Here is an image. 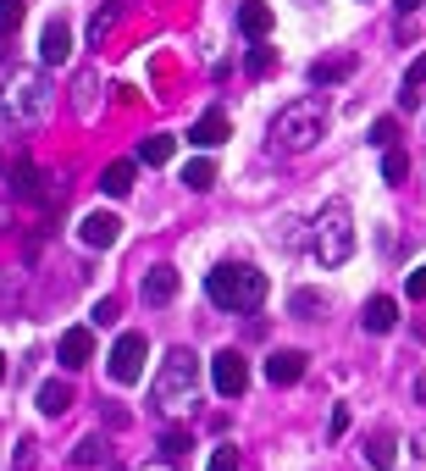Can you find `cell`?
Listing matches in <instances>:
<instances>
[{"instance_id": "cell-1", "label": "cell", "mask_w": 426, "mask_h": 471, "mask_svg": "<svg viewBox=\"0 0 426 471\" xmlns=\"http://www.w3.org/2000/svg\"><path fill=\"white\" fill-rule=\"evenodd\" d=\"M205 294H210V305H222V311H255L266 300V272H260V266L222 261L217 272L205 278Z\"/></svg>"}, {"instance_id": "cell-2", "label": "cell", "mask_w": 426, "mask_h": 471, "mask_svg": "<svg viewBox=\"0 0 426 471\" xmlns=\"http://www.w3.org/2000/svg\"><path fill=\"white\" fill-rule=\"evenodd\" d=\"M327 133V106L321 100H289L271 117V145L277 150H310Z\"/></svg>"}, {"instance_id": "cell-3", "label": "cell", "mask_w": 426, "mask_h": 471, "mask_svg": "<svg viewBox=\"0 0 426 471\" xmlns=\"http://www.w3.org/2000/svg\"><path fill=\"white\" fill-rule=\"evenodd\" d=\"M310 250H316L321 266H343V261L354 255V211L343 206V200H332V206L316 217V228H310Z\"/></svg>"}, {"instance_id": "cell-4", "label": "cell", "mask_w": 426, "mask_h": 471, "mask_svg": "<svg viewBox=\"0 0 426 471\" xmlns=\"http://www.w3.org/2000/svg\"><path fill=\"white\" fill-rule=\"evenodd\" d=\"M194 388H199V361L188 350H172L161 361V372H156V405L161 411H183L194 399Z\"/></svg>"}, {"instance_id": "cell-5", "label": "cell", "mask_w": 426, "mask_h": 471, "mask_svg": "<svg viewBox=\"0 0 426 471\" xmlns=\"http://www.w3.org/2000/svg\"><path fill=\"white\" fill-rule=\"evenodd\" d=\"M6 111L23 117V122H39V117L50 111V89H45V78H39V73H17L12 89H6Z\"/></svg>"}, {"instance_id": "cell-6", "label": "cell", "mask_w": 426, "mask_h": 471, "mask_svg": "<svg viewBox=\"0 0 426 471\" xmlns=\"http://www.w3.org/2000/svg\"><path fill=\"white\" fill-rule=\"evenodd\" d=\"M145 355H150V344H145V333H122V339L111 344V383H138V377H145Z\"/></svg>"}, {"instance_id": "cell-7", "label": "cell", "mask_w": 426, "mask_h": 471, "mask_svg": "<svg viewBox=\"0 0 426 471\" xmlns=\"http://www.w3.org/2000/svg\"><path fill=\"white\" fill-rule=\"evenodd\" d=\"M210 383H217L222 399H238V394L249 388V361H244L238 350H222L217 361H210Z\"/></svg>"}, {"instance_id": "cell-8", "label": "cell", "mask_w": 426, "mask_h": 471, "mask_svg": "<svg viewBox=\"0 0 426 471\" xmlns=\"http://www.w3.org/2000/svg\"><path fill=\"white\" fill-rule=\"evenodd\" d=\"M56 355H61L66 372L89 366V361H95V333H89V327H66V333H61V344H56Z\"/></svg>"}, {"instance_id": "cell-9", "label": "cell", "mask_w": 426, "mask_h": 471, "mask_svg": "<svg viewBox=\"0 0 426 471\" xmlns=\"http://www.w3.org/2000/svg\"><path fill=\"white\" fill-rule=\"evenodd\" d=\"M66 56H73V28H66V17H50L45 34H39V61L45 67H61Z\"/></svg>"}, {"instance_id": "cell-10", "label": "cell", "mask_w": 426, "mask_h": 471, "mask_svg": "<svg viewBox=\"0 0 426 471\" xmlns=\"http://www.w3.org/2000/svg\"><path fill=\"white\" fill-rule=\"evenodd\" d=\"M78 239H84L89 250H111V244L122 239V222H117L111 211H89V217H84V228H78Z\"/></svg>"}, {"instance_id": "cell-11", "label": "cell", "mask_w": 426, "mask_h": 471, "mask_svg": "<svg viewBox=\"0 0 426 471\" xmlns=\"http://www.w3.org/2000/svg\"><path fill=\"white\" fill-rule=\"evenodd\" d=\"M188 139H194L199 150H217V145H228V139H233V122H228L222 111H205V117L188 128Z\"/></svg>"}, {"instance_id": "cell-12", "label": "cell", "mask_w": 426, "mask_h": 471, "mask_svg": "<svg viewBox=\"0 0 426 471\" xmlns=\"http://www.w3.org/2000/svg\"><path fill=\"white\" fill-rule=\"evenodd\" d=\"M266 377H271L277 388H289V383H299V377H305V350H277V355L266 361Z\"/></svg>"}, {"instance_id": "cell-13", "label": "cell", "mask_w": 426, "mask_h": 471, "mask_svg": "<svg viewBox=\"0 0 426 471\" xmlns=\"http://www.w3.org/2000/svg\"><path fill=\"white\" fill-rule=\"evenodd\" d=\"M271 6H266V0H244V6H238V28L249 34V39H266L271 34Z\"/></svg>"}, {"instance_id": "cell-14", "label": "cell", "mask_w": 426, "mask_h": 471, "mask_svg": "<svg viewBox=\"0 0 426 471\" xmlns=\"http://www.w3.org/2000/svg\"><path fill=\"white\" fill-rule=\"evenodd\" d=\"M172 300H178V272L172 266H156L145 278V305H172Z\"/></svg>"}, {"instance_id": "cell-15", "label": "cell", "mask_w": 426, "mask_h": 471, "mask_svg": "<svg viewBox=\"0 0 426 471\" xmlns=\"http://www.w3.org/2000/svg\"><path fill=\"white\" fill-rule=\"evenodd\" d=\"M393 322H399V305H393L388 294L366 300V316H360V327H366V333H393Z\"/></svg>"}, {"instance_id": "cell-16", "label": "cell", "mask_w": 426, "mask_h": 471, "mask_svg": "<svg viewBox=\"0 0 426 471\" xmlns=\"http://www.w3.org/2000/svg\"><path fill=\"white\" fill-rule=\"evenodd\" d=\"M393 460H399V438L393 433H371L366 438V466L371 471H393Z\"/></svg>"}, {"instance_id": "cell-17", "label": "cell", "mask_w": 426, "mask_h": 471, "mask_svg": "<svg viewBox=\"0 0 426 471\" xmlns=\"http://www.w3.org/2000/svg\"><path fill=\"white\" fill-rule=\"evenodd\" d=\"M133 172H138L133 161H111V167L100 172V189H106L111 200H122V194H133Z\"/></svg>"}, {"instance_id": "cell-18", "label": "cell", "mask_w": 426, "mask_h": 471, "mask_svg": "<svg viewBox=\"0 0 426 471\" xmlns=\"http://www.w3.org/2000/svg\"><path fill=\"white\" fill-rule=\"evenodd\" d=\"M172 150H178V145H172V133H150V139L138 145V161H145V167H167Z\"/></svg>"}, {"instance_id": "cell-19", "label": "cell", "mask_w": 426, "mask_h": 471, "mask_svg": "<svg viewBox=\"0 0 426 471\" xmlns=\"http://www.w3.org/2000/svg\"><path fill=\"white\" fill-rule=\"evenodd\" d=\"M39 411H45V416L73 411V388H66V383H45V388H39Z\"/></svg>"}, {"instance_id": "cell-20", "label": "cell", "mask_w": 426, "mask_h": 471, "mask_svg": "<svg viewBox=\"0 0 426 471\" xmlns=\"http://www.w3.org/2000/svg\"><path fill=\"white\" fill-rule=\"evenodd\" d=\"M183 183H188L194 194H205L210 183H217V167H210V161L199 156V161H188V167H183Z\"/></svg>"}, {"instance_id": "cell-21", "label": "cell", "mask_w": 426, "mask_h": 471, "mask_svg": "<svg viewBox=\"0 0 426 471\" xmlns=\"http://www.w3.org/2000/svg\"><path fill=\"white\" fill-rule=\"evenodd\" d=\"M349 73H354V56H338V61H316L310 67L316 84H332V78H349Z\"/></svg>"}, {"instance_id": "cell-22", "label": "cell", "mask_w": 426, "mask_h": 471, "mask_svg": "<svg viewBox=\"0 0 426 471\" xmlns=\"http://www.w3.org/2000/svg\"><path fill=\"white\" fill-rule=\"evenodd\" d=\"M23 12H28V0H0V39H12L23 28Z\"/></svg>"}, {"instance_id": "cell-23", "label": "cell", "mask_w": 426, "mask_h": 471, "mask_svg": "<svg viewBox=\"0 0 426 471\" xmlns=\"http://www.w3.org/2000/svg\"><path fill=\"white\" fill-rule=\"evenodd\" d=\"M289 305H294V316H305V322H316V316H321V311H327V300H321V294H316V289H299V294H294V300H289Z\"/></svg>"}, {"instance_id": "cell-24", "label": "cell", "mask_w": 426, "mask_h": 471, "mask_svg": "<svg viewBox=\"0 0 426 471\" xmlns=\"http://www.w3.org/2000/svg\"><path fill=\"white\" fill-rule=\"evenodd\" d=\"M404 172H410V156L393 145V150L382 156V178H388V183H404Z\"/></svg>"}, {"instance_id": "cell-25", "label": "cell", "mask_w": 426, "mask_h": 471, "mask_svg": "<svg viewBox=\"0 0 426 471\" xmlns=\"http://www.w3.org/2000/svg\"><path fill=\"white\" fill-rule=\"evenodd\" d=\"M188 449H194V438H188V433H183V427H172V433H167V438H161V455H167V460H183V455H188Z\"/></svg>"}, {"instance_id": "cell-26", "label": "cell", "mask_w": 426, "mask_h": 471, "mask_svg": "<svg viewBox=\"0 0 426 471\" xmlns=\"http://www.w3.org/2000/svg\"><path fill=\"white\" fill-rule=\"evenodd\" d=\"M205 471H238V449H233V444H222V449H210Z\"/></svg>"}, {"instance_id": "cell-27", "label": "cell", "mask_w": 426, "mask_h": 471, "mask_svg": "<svg viewBox=\"0 0 426 471\" xmlns=\"http://www.w3.org/2000/svg\"><path fill=\"white\" fill-rule=\"evenodd\" d=\"M393 139H399V122H393V117H382V122H371V145H382V150H393Z\"/></svg>"}, {"instance_id": "cell-28", "label": "cell", "mask_w": 426, "mask_h": 471, "mask_svg": "<svg viewBox=\"0 0 426 471\" xmlns=\"http://www.w3.org/2000/svg\"><path fill=\"white\" fill-rule=\"evenodd\" d=\"M111 28H117V6H106V12H95V23H89V34H95V45H100V39H106Z\"/></svg>"}, {"instance_id": "cell-29", "label": "cell", "mask_w": 426, "mask_h": 471, "mask_svg": "<svg viewBox=\"0 0 426 471\" xmlns=\"http://www.w3.org/2000/svg\"><path fill=\"white\" fill-rule=\"evenodd\" d=\"M100 455H106V444H100V438H84V444L73 449V460H78V466H95Z\"/></svg>"}, {"instance_id": "cell-30", "label": "cell", "mask_w": 426, "mask_h": 471, "mask_svg": "<svg viewBox=\"0 0 426 471\" xmlns=\"http://www.w3.org/2000/svg\"><path fill=\"white\" fill-rule=\"evenodd\" d=\"M249 73H255V78H266V73H271V50H266L260 39H255V50H249Z\"/></svg>"}, {"instance_id": "cell-31", "label": "cell", "mask_w": 426, "mask_h": 471, "mask_svg": "<svg viewBox=\"0 0 426 471\" xmlns=\"http://www.w3.org/2000/svg\"><path fill=\"white\" fill-rule=\"evenodd\" d=\"M404 294H410V300H426V261H421L415 272L404 278Z\"/></svg>"}, {"instance_id": "cell-32", "label": "cell", "mask_w": 426, "mask_h": 471, "mask_svg": "<svg viewBox=\"0 0 426 471\" xmlns=\"http://www.w3.org/2000/svg\"><path fill=\"white\" fill-rule=\"evenodd\" d=\"M95 322L111 327V322H117V300H100V305H95Z\"/></svg>"}, {"instance_id": "cell-33", "label": "cell", "mask_w": 426, "mask_h": 471, "mask_svg": "<svg viewBox=\"0 0 426 471\" xmlns=\"http://www.w3.org/2000/svg\"><path fill=\"white\" fill-rule=\"evenodd\" d=\"M415 89H421V84H404V95H399V106H404V111H415V106H421V95H415Z\"/></svg>"}, {"instance_id": "cell-34", "label": "cell", "mask_w": 426, "mask_h": 471, "mask_svg": "<svg viewBox=\"0 0 426 471\" xmlns=\"http://www.w3.org/2000/svg\"><path fill=\"white\" fill-rule=\"evenodd\" d=\"M343 433H349V411L338 405V411H332V438H343Z\"/></svg>"}, {"instance_id": "cell-35", "label": "cell", "mask_w": 426, "mask_h": 471, "mask_svg": "<svg viewBox=\"0 0 426 471\" xmlns=\"http://www.w3.org/2000/svg\"><path fill=\"white\" fill-rule=\"evenodd\" d=\"M404 84H426V56H421L415 67H410V78H404Z\"/></svg>"}, {"instance_id": "cell-36", "label": "cell", "mask_w": 426, "mask_h": 471, "mask_svg": "<svg viewBox=\"0 0 426 471\" xmlns=\"http://www.w3.org/2000/svg\"><path fill=\"white\" fill-rule=\"evenodd\" d=\"M399 12H404V17H410V12H421V0H399Z\"/></svg>"}, {"instance_id": "cell-37", "label": "cell", "mask_w": 426, "mask_h": 471, "mask_svg": "<svg viewBox=\"0 0 426 471\" xmlns=\"http://www.w3.org/2000/svg\"><path fill=\"white\" fill-rule=\"evenodd\" d=\"M0 377H6V355H0Z\"/></svg>"}, {"instance_id": "cell-38", "label": "cell", "mask_w": 426, "mask_h": 471, "mask_svg": "<svg viewBox=\"0 0 426 471\" xmlns=\"http://www.w3.org/2000/svg\"><path fill=\"white\" fill-rule=\"evenodd\" d=\"M0 167H6V156H0Z\"/></svg>"}]
</instances>
